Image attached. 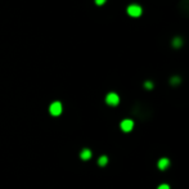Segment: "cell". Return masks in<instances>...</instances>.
<instances>
[{"label": "cell", "instance_id": "1", "mask_svg": "<svg viewBox=\"0 0 189 189\" xmlns=\"http://www.w3.org/2000/svg\"><path fill=\"white\" fill-rule=\"evenodd\" d=\"M142 13H143V9L140 5H138V4H130L128 7V14L130 17L138 18V17L142 16Z\"/></svg>", "mask_w": 189, "mask_h": 189}, {"label": "cell", "instance_id": "2", "mask_svg": "<svg viewBox=\"0 0 189 189\" xmlns=\"http://www.w3.org/2000/svg\"><path fill=\"white\" fill-rule=\"evenodd\" d=\"M120 128H121V130H122V131H125V133L131 131V130L134 129V121L130 120V118H125V120L121 121Z\"/></svg>", "mask_w": 189, "mask_h": 189}, {"label": "cell", "instance_id": "3", "mask_svg": "<svg viewBox=\"0 0 189 189\" xmlns=\"http://www.w3.org/2000/svg\"><path fill=\"white\" fill-rule=\"evenodd\" d=\"M106 103H107L108 106H117L120 103V96L118 94L116 93H108L107 96H106Z\"/></svg>", "mask_w": 189, "mask_h": 189}, {"label": "cell", "instance_id": "4", "mask_svg": "<svg viewBox=\"0 0 189 189\" xmlns=\"http://www.w3.org/2000/svg\"><path fill=\"white\" fill-rule=\"evenodd\" d=\"M49 112L53 116H59L62 113V104H61V102H54V103H52L50 107H49Z\"/></svg>", "mask_w": 189, "mask_h": 189}, {"label": "cell", "instance_id": "5", "mask_svg": "<svg viewBox=\"0 0 189 189\" xmlns=\"http://www.w3.org/2000/svg\"><path fill=\"white\" fill-rule=\"evenodd\" d=\"M169 166H170V159H169L167 157H162V158L158 159L157 167L159 169V170H166V169H169Z\"/></svg>", "mask_w": 189, "mask_h": 189}, {"label": "cell", "instance_id": "6", "mask_svg": "<svg viewBox=\"0 0 189 189\" xmlns=\"http://www.w3.org/2000/svg\"><path fill=\"white\" fill-rule=\"evenodd\" d=\"M80 157H81V159H85V161L86 159H90L91 158V151L88 148H84L80 153Z\"/></svg>", "mask_w": 189, "mask_h": 189}, {"label": "cell", "instance_id": "7", "mask_svg": "<svg viewBox=\"0 0 189 189\" xmlns=\"http://www.w3.org/2000/svg\"><path fill=\"white\" fill-rule=\"evenodd\" d=\"M183 45V40H181V37H175L172 40V46L175 48V49H178V48H180Z\"/></svg>", "mask_w": 189, "mask_h": 189}, {"label": "cell", "instance_id": "8", "mask_svg": "<svg viewBox=\"0 0 189 189\" xmlns=\"http://www.w3.org/2000/svg\"><path fill=\"white\" fill-rule=\"evenodd\" d=\"M107 163H108V157H107V156H102V157H99V159H98V165H99V166L104 167Z\"/></svg>", "mask_w": 189, "mask_h": 189}, {"label": "cell", "instance_id": "9", "mask_svg": "<svg viewBox=\"0 0 189 189\" xmlns=\"http://www.w3.org/2000/svg\"><path fill=\"white\" fill-rule=\"evenodd\" d=\"M181 82V79L179 76H174V77H171L170 79V84L171 85H179Z\"/></svg>", "mask_w": 189, "mask_h": 189}, {"label": "cell", "instance_id": "10", "mask_svg": "<svg viewBox=\"0 0 189 189\" xmlns=\"http://www.w3.org/2000/svg\"><path fill=\"white\" fill-rule=\"evenodd\" d=\"M144 86H145V89H153V82L152 81H145Z\"/></svg>", "mask_w": 189, "mask_h": 189}, {"label": "cell", "instance_id": "11", "mask_svg": "<svg viewBox=\"0 0 189 189\" xmlns=\"http://www.w3.org/2000/svg\"><path fill=\"white\" fill-rule=\"evenodd\" d=\"M157 189H170V185H169V184H159V185L157 187Z\"/></svg>", "mask_w": 189, "mask_h": 189}, {"label": "cell", "instance_id": "12", "mask_svg": "<svg viewBox=\"0 0 189 189\" xmlns=\"http://www.w3.org/2000/svg\"><path fill=\"white\" fill-rule=\"evenodd\" d=\"M106 2H107V0H95V4L96 5H103Z\"/></svg>", "mask_w": 189, "mask_h": 189}]
</instances>
